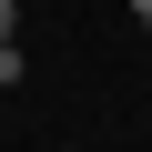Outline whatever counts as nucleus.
<instances>
[{
    "instance_id": "obj_4",
    "label": "nucleus",
    "mask_w": 152,
    "mask_h": 152,
    "mask_svg": "<svg viewBox=\"0 0 152 152\" xmlns=\"http://www.w3.org/2000/svg\"><path fill=\"white\" fill-rule=\"evenodd\" d=\"M61 152H81V142H61Z\"/></svg>"
},
{
    "instance_id": "obj_3",
    "label": "nucleus",
    "mask_w": 152,
    "mask_h": 152,
    "mask_svg": "<svg viewBox=\"0 0 152 152\" xmlns=\"http://www.w3.org/2000/svg\"><path fill=\"white\" fill-rule=\"evenodd\" d=\"M132 20H142V31H152V0H132Z\"/></svg>"
},
{
    "instance_id": "obj_2",
    "label": "nucleus",
    "mask_w": 152,
    "mask_h": 152,
    "mask_svg": "<svg viewBox=\"0 0 152 152\" xmlns=\"http://www.w3.org/2000/svg\"><path fill=\"white\" fill-rule=\"evenodd\" d=\"M0 41H20V0H0Z\"/></svg>"
},
{
    "instance_id": "obj_1",
    "label": "nucleus",
    "mask_w": 152,
    "mask_h": 152,
    "mask_svg": "<svg viewBox=\"0 0 152 152\" xmlns=\"http://www.w3.org/2000/svg\"><path fill=\"white\" fill-rule=\"evenodd\" d=\"M20 81H31V51H20V41H0V91H20Z\"/></svg>"
}]
</instances>
